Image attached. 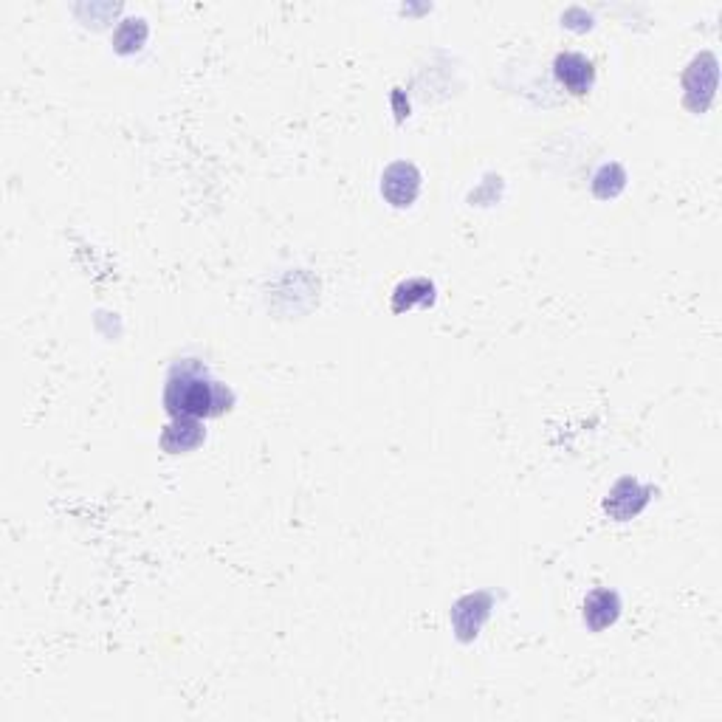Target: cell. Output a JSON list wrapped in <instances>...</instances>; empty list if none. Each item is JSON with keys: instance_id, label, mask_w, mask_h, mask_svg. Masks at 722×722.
<instances>
[{"instance_id": "6da1fadb", "label": "cell", "mask_w": 722, "mask_h": 722, "mask_svg": "<svg viewBox=\"0 0 722 722\" xmlns=\"http://www.w3.org/2000/svg\"><path fill=\"white\" fill-rule=\"evenodd\" d=\"M220 390L212 378H206L198 367H184L175 370L167 381V393L164 404L173 412L175 418H204V415H218L220 409Z\"/></svg>"}, {"instance_id": "7a4b0ae2", "label": "cell", "mask_w": 722, "mask_h": 722, "mask_svg": "<svg viewBox=\"0 0 722 722\" xmlns=\"http://www.w3.org/2000/svg\"><path fill=\"white\" fill-rule=\"evenodd\" d=\"M556 77H559V82L565 85L570 94H587L593 79H596V71H593L590 60H584L581 54L567 51V54L556 57Z\"/></svg>"}, {"instance_id": "3957f363", "label": "cell", "mask_w": 722, "mask_h": 722, "mask_svg": "<svg viewBox=\"0 0 722 722\" xmlns=\"http://www.w3.org/2000/svg\"><path fill=\"white\" fill-rule=\"evenodd\" d=\"M618 610H621L618 596L610 593V590H598V593H593V596L587 598V604H584V618H587V624L593 629H604L610 627L615 618H618Z\"/></svg>"}]
</instances>
